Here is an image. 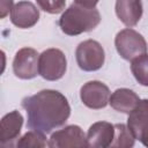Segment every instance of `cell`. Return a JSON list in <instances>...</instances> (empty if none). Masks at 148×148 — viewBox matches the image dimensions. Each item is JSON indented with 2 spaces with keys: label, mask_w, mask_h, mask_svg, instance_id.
I'll return each instance as SVG.
<instances>
[{
  "label": "cell",
  "mask_w": 148,
  "mask_h": 148,
  "mask_svg": "<svg viewBox=\"0 0 148 148\" xmlns=\"http://www.w3.org/2000/svg\"><path fill=\"white\" fill-rule=\"evenodd\" d=\"M21 105L27 112V126L45 134L65 125L71 116L67 98L53 89H44L32 96H27Z\"/></svg>",
  "instance_id": "cell-1"
},
{
  "label": "cell",
  "mask_w": 148,
  "mask_h": 148,
  "mask_svg": "<svg viewBox=\"0 0 148 148\" xmlns=\"http://www.w3.org/2000/svg\"><path fill=\"white\" fill-rule=\"evenodd\" d=\"M101 22V14L96 7L89 8L77 3L71 5L59 18L61 31L68 36H77L94 30Z\"/></svg>",
  "instance_id": "cell-2"
},
{
  "label": "cell",
  "mask_w": 148,
  "mask_h": 148,
  "mask_svg": "<svg viewBox=\"0 0 148 148\" xmlns=\"http://www.w3.org/2000/svg\"><path fill=\"white\" fill-rule=\"evenodd\" d=\"M114 46L118 54L128 61H132L134 58L147 53L148 49L143 36L131 28L123 29L116 35Z\"/></svg>",
  "instance_id": "cell-3"
},
{
  "label": "cell",
  "mask_w": 148,
  "mask_h": 148,
  "mask_svg": "<svg viewBox=\"0 0 148 148\" xmlns=\"http://www.w3.org/2000/svg\"><path fill=\"white\" fill-rule=\"evenodd\" d=\"M79 67L84 72H95L102 68L105 61V52L102 45L94 39L81 42L75 50Z\"/></svg>",
  "instance_id": "cell-4"
},
{
  "label": "cell",
  "mask_w": 148,
  "mask_h": 148,
  "mask_svg": "<svg viewBox=\"0 0 148 148\" xmlns=\"http://www.w3.org/2000/svg\"><path fill=\"white\" fill-rule=\"evenodd\" d=\"M39 75L47 81L60 80L67 69V59L59 49H47L39 54Z\"/></svg>",
  "instance_id": "cell-5"
},
{
  "label": "cell",
  "mask_w": 148,
  "mask_h": 148,
  "mask_svg": "<svg viewBox=\"0 0 148 148\" xmlns=\"http://www.w3.org/2000/svg\"><path fill=\"white\" fill-rule=\"evenodd\" d=\"M39 54L35 49L23 47L18 50L13 60V72L22 80H30L39 74Z\"/></svg>",
  "instance_id": "cell-6"
},
{
  "label": "cell",
  "mask_w": 148,
  "mask_h": 148,
  "mask_svg": "<svg viewBox=\"0 0 148 148\" xmlns=\"http://www.w3.org/2000/svg\"><path fill=\"white\" fill-rule=\"evenodd\" d=\"M50 148H82L88 147L87 136L77 125H68L62 130L56 131L49 139Z\"/></svg>",
  "instance_id": "cell-7"
},
{
  "label": "cell",
  "mask_w": 148,
  "mask_h": 148,
  "mask_svg": "<svg viewBox=\"0 0 148 148\" xmlns=\"http://www.w3.org/2000/svg\"><path fill=\"white\" fill-rule=\"evenodd\" d=\"M110 89L109 87L101 81H89L84 83L80 89V98L82 103L94 110L103 109L109 104L110 101Z\"/></svg>",
  "instance_id": "cell-8"
},
{
  "label": "cell",
  "mask_w": 148,
  "mask_h": 148,
  "mask_svg": "<svg viewBox=\"0 0 148 148\" xmlns=\"http://www.w3.org/2000/svg\"><path fill=\"white\" fill-rule=\"evenodd\" d=\"M127 127L143 146L148 147V99H140L128 113Z\"/></svg>",
  "instance_id": "cell-9"
},
{
  "label": "cell",
  "mask_w": 148,
  "mask_h": 148,
  "mask_svg": "<svg viewBox=\"0 0 148 148\" xmlns=\"http://www.w3.org/2000/svg\"><path fill=\"white\" fill-rule=\"evenodd\" d=\"M23 117L17 110L5 114L0 121V145L2 147H12L21 133Z\"/></svg>",
  "instance_id": "cell-10"
},
{
  "label": "cell",
  "mask_w": 148,
  "mask_h": 148,
  "mask_svg": "<svg viewBox=\"0 0 148 148\" xmlns=\"http://www.w3.org/2000/svg\"><path fill=\"white\" fill-rule=\"evenodd\" d=\"M39 20V10L30 1H18L10 10V21L21 29L34 27Z\"/></svg>",
  "instance_id": "cell-11"
},
{
  "label": "cell",
  "mask_w": 148,
  "mask_h": 148,
  "mask_svg": "<svg viewBox=\"0 0 148 148\" xmlns=\"http://www.w3.org/2000/svg\"><path fill=\"white\" fill-rule=\"evenodd\" d=\"M114 139V125L108 121L94 123L87 133L88 147L91 148H106L111 147Z\"/></svg>",
  "instance_id": "cell-12"
},
{
  "label": "cell",
  "mask_w": 148,
  "mask_h": 148,
  "mask_svg": "<svg viewBox=\"0 0 148 148\" xmlns=\"http://www.w3.org/2000/svg\"><path fill=\"white\" fill-rule=\"evenodd\" d=\"M114 9L117 17L128 28L134 27L143 13L141 0H116Z\"/></svg>",
  "instance_id": "cell-13"
},
{
  "label": "cell",
  "mask_w": 148,
  "mask_h": 148,
  "mask_svg": "<svg viewBox=\"0 0 148 148\" xmlns=\"http://www.w3.org/2000/svg\"><path fill=\"white\" fill-rule=\"evenodd\" d=\"M139 96L133 90L128 88H120L111 94L109 104L116 111L128 114L139 103Z\"/></svg>",
  "instance_id": "cell-14"
},
{
  "label": "cell",
  "mask_w": 148,
  "mask_h": 148,
  "mask_svg": "<svg viewBox=\"0 0 148 148\" xmlns=\"http://www.w3.org/2000/svg\"><path fill=\"white\" fill-rule=\"evenodd\" d=\"M131 71L141 86L148 87V53L134 58L131 61Z\"/></svg>",
  "instance_id": "cell-15"
},
{
  "label": "cell",
  "mask_w": 148,
  "mask_h": 148,
  "mask_svg": "<svg viewBox=\"0 0 148 148\" xmlns=\"http://www.w3.org/2000/svg\"><path fill=\"white\" fill-rule=\"evenodd\" d=\"M49 146V142L46 141V136L45 133L36 131V130H31L29 132H27L23 136L18 138L17 142H16V147L17 148H29V147H34V148H44Z\"/></svg>",
  "instance_id": "cell-16"
},
{
  "label": "cell",
  "mask_w": 148,
  "mask_h": 148,
  "mask_svg": "<svg viewBox=\"0 0 148 148\" xmlns=\"http://www.w3.org/2000/svg\"><path fill=\"white\" fill-rule=\"evenodd\" d=\"M135 138L130 131V128L124 124L114 125V139L111 143V147L116 148H130L133 147Z\"/></svg>",
  "instance_id": "cell-17"
},
{
  "label": "cell",
  "mask_w": 148,
  "mask_h": 148,
  "mask_svg": "<svg viewBox=\"0 0 148 148\" xmlns=\"http://www.w3.org/2000/svg\"><path fill=\"white\" fill-rule=\"evenodd\" d=\"M38 7L49 14H59L65 9L66 0H36Z\"/></svg>",
  "instance_id": "cell-18"
},
{
  "label": "cell",
  "mask_w": 148,
  "mask_h": 148,
  "mask_svg": "<svg viewBox=\"0 0 148 148\" xmlns=\"http://www.w3.org/2000/svg\"><path fill=\"white\" fill-rule=\"evenodd\" d=\"M13 0H1V9H0V17L3 18L9 10L13 9Z\"/></svg>",
  "instance_id": "cell-19"
},
{
  "label": "cell",
  "mask_w": 148,
  "mask_h": 148,
  "mask_svg": "<svg viewBox=\"0 0 148 148\" xmlns=\"http://www.w3.org/2000/svg\"><path fill=\"white\" fill-rule=\"evenodd\" d=\"M99 0H74L75 3L77 5H81L83 7H89V8H92V7H96V5L98 3Z\"/></svg>",
  "instance_id": "cell-20"
}]
</instances>
